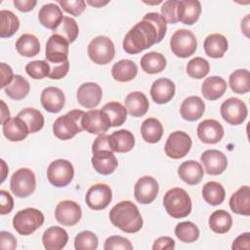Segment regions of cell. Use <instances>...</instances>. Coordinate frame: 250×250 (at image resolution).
<instances>
[{
	"label": "cell",
	"instance_id": "1",
	"mask_svg": "<svg viewBox=\"0 0 250 250\" xmlns=\"http://www.w3.org/2000/svg\"><path fill=\"white\" fill-rule=\"evenodd\" d=\"M167 23L161 14L150 12L144 16L125 35L123 50L131 55L139 54L162 41L166 34Z\"/></svg>",
	"mask_w": 250,
	"mask_h": 250
},
{
	"label": "cell",
	"instance_id": "2",
	"mask_svg": "<svg viewBox=\"0 0 250 250\" xmlns=\"http://www.w3.org/2000/svg\"><path fill=\"white\" fill-rule=\"evenodd\" d=\"M109 220L113 226L127 233L138 232L143 227V218L137 205L129 200L115 204L109 211Z\"/></svg>",
	"mask_w": 250,
	"mask_h": 250
},
{
	"label": "cell",
	"instance_id": "3",
	"mask_svg": "<svg viewBox=\"0 0 250 250\" xmlns=\"http://www.w3.org/2000/svg\"><path fill=\"white\" fill-rule=\"evenodd\" d=\"M166 212L175 219L188 217L191 212V199L188 193L181 188L169 189L163 197Z\"/></svg>",
	"mask_w": 250,
	"mask_h": 250
},
{
	"label": "cell",
	"instance_id": "4",
	"mask_svg": "<svg viewBox=\"0 0 250 250\" xmlns=\"http://www.w3.org/2000/svg\"><path fill=\"white\" fill-rule=\"evenodd\" d=\"M84 111L72 109L66 114L58 117L53 124V133L60 140H69L83 131L81 121Z\"/></svg>",
	"mask_w": 250,
	"mask_h": 250
},
{
	"label": "cell",
	"instance_id": "5",
	"mask_svg": "<svg viewBox=\"0 0 250 250\" xmlns=\"http://www.w3.org/2000/svg\"><path fill=\"white\" fill-rule=\"evenodd\" d=\"M44 215L35 208H26L19 211L13 218V227L21 235H29L44 224Z\"/></svg>",
	"mask_w": 250,
	"mask_h": 250
},
{
	"label": "cell",
	"instance_id": "6",
	"mask_svg": "<svg viewBox=\"0 0 250 250\" xmlns=\"http://www.w3.org/2000/svg\"><path fill=\"white\" fill-rule=\"evenodd\" d=\"M115 55L112 40L107 36H97L88 45V56L97 64H107Z\"/></svg>",
	"mask_w": 250,
	"mask_h": 250
},
{
	"label": "cell",
	"instance_id": "7",
	"mask_svg": "<svg viewBox=\"0 0 250 250\" xmlns=\"http://www.w3.org/2000/svg\"><path fill=\"white\" fill-rule=\"evenodd\" d=\"M170 48L175 56L188 58L192 56L197 48V39L188 29H179L170 38Z\"/></svg>",
	"mask_w": 250,
	"mask_h": 250
},
{
	"label": "cell",
	"instance_id": "8",
	"mask_svg": "<svg viewBox=\"0 0 250 250\" xmlns=\"http://www.w3.org/2000/svg\"><path fill=\"white\" fill-rule=\"evenodd\" d=\"M36 188V178L32 170L21 168L17 170L10 181V188L14 195L24 198L32 194Z\"/></svg>",
	"mask_w": 250,
	"mask_h": 250
},
{
	"label": "cell",
	"instance_id": "9",
	"mask_svg": "<svg viewBox=\"0 0 250 250\" xmlns=\"http://www.w3.org/2000/svg\"><path fill=\"white\" fill-rule=\"evenodd\" d=\"M74 176V168L66 159H56L47 169V178L56 188H62L70 184Z\"/></svg>",
	"mask_w": 250,
	"mask_h": 250
},
{
	"label": "cell",
	"instance_id": "10",
	"mask_svg": "<svg viewBox=\"0 0 250 250\" xmlns=\"http://www.w3.org/2000/svg\"><path fill=\"white\" fill-rule=\"evenodd\" d=\"M191 139L189 135L184 131H175L169 135L164 150L168 157L180 159L185 157L191 148Z\"/></svg>",
	"mask_w": 250,
	"mask_h": 250
},
{
	"label": "cell",
	"instance_id": "11",
	"mask_svg": "<svg viewBox=\"0 0 250 250\" xmlns=\"http://www.w3.org/2000/svg\"><path fill=\"white\" fill-rule=\"evenodd\" d=\"M69 43L60 34H52L46 43L45 57L49 64L62 63L68 61Z\"/></svg>",
	"mask_w": 250,
	"mask_h": 250
},
{
	"label": "cell",
	"instance_id": "12",
	"mask_svg": "<svg viewBox=\"0 0 250 250\" xmlns=\"http://www.w3.org/2000/svg\"><path fill=\"white\" fill-rule=\"evenodd\" d=\"M223 119L230 125H239L247 117L248 109L246 104L238 98H229L220 107Z\"/></svg>",
	"mask_w": 250,
	"mask_h": 250
},
{
	"label": "cell",
	"instance_id": "13",
	"mask_svg": "<svg viewBox=\"0 0 250 250\" xmlns=\"http://www.w3.org/2000/svg\"><path fill=\"white\" fill-rule=\"evenodd\" d=\"M112 199V191L108 185L96 184L89 188L85 195V201L93 210H103L108 206Z\"/></svg>",
	"mask_w": 250,
	"mask_h": 250
},
{
	"label": "cell",
	"instance_id": "14",
	"mask_svg": "<svg viewBox=\"0 0 250 250\" xmlns=\"http://www.w3.org/2000/svg\"><path fill=\"white\" fill-rule=\"evenodd\" d=\"M83 130L90 134L102 135L111 127L110 121L102 109H92L84 113L81 121Z\"/></svg>",
	"mask_w": 250,
	"mask_h": 250
},
{
	"label": "cell",
	"instance_id": "15",
	"mask_svg": "<svg viewBox=\"0 0 250 250\" xmlns=\"http://www.w3.org/2000/svg\"><path fill=\"white\" fill-rule=\"evenodd\" d=\"M82 217V210L78 203L72 200H63L58 203L55 210L56 220L62 226L72 227Z\"/></svg>",
	"mask_w": 250,
	"mask_h": 250
},
{
	"label": "cell",
	"instance_id": "16",
	"mask_svg": "<svg viewBox=\"0 0 250 250\" xmlns=\"http://www.w3.org/2000/svg\"><path fill=\"white\" fill-rule=\"evenodd\" d=\"M159 190L157 181L151 176L140 178L134 187V196L141 204H149L156 198Z\"/></svg>",
	"mask_w": 250,
	"mask_h": 250
},
{
	"label": "cell",
	"instance_id": "17",
	"mask_svg": "<svg viewBox=\"0 0 250 250\" xmlns=\"http://www.w3.org/2000/svg\"><path fill=\"white\" fill-rule=\"evenodd\" d=\"M93 156L91 158L92 165L94 169L102 175H109L114 172L118 166V161L109 148L97 149L92 151Z\"/></svg>",
	"mask_w": 250,
	"mask_h": 250
},
{
	"label": "cell",
	"instance_id": "18",
	"mask_svg": "<svg viewBox=\"0 0 250 250\" xmlns=\"http://www.w3.org/2000/svg\"><path fill=\"white\" fill-rule=\"evenodd\" d=\"M103 90L101 86L94 82H86L79 86L76 94L78 103L86 108H94L102 101Z\"/></svg>",
	"mask_w": 250,
	"mask_h": 250
},
{
	"label": "cell",
	"instance_id": "19",
	"mask_svg": "<svg viewBox=\"0 0 250 250\" xmlns=\"http://www.w3.org/2000/svg\"><path fill=\"white\" fill-rule=\"evenodd\" d=\"M197 136L199 140L208 145H214L224 137V128L222 124L215 119H205L197 126Z\"/></svg>",
	"mask_w": 250,
	"mask_h": 250
},
{
	"label": "cell",
	"instance_id": "20",
	"mask_svg": "<svg viewBox=\"0 0 250 250\" xmlns=\"http://www.w3.org/2000/svg\"><path fill=\"white\" fill-rule=\"evenodd\" d=\"M200 161L209 175H220L228 167L227 156L217 149L205 150L200 156Z\"/></svg>",
	"mask_w": 250,
	"mask_h": 250
},
{
	"label": "cell",
	"instance_id": "21",
	"mask_svg": "<svg viewBox=\"0 0 250 250\" xmlns=\"http://www.w3.org/2000/svg\"><path fill=\"white\" fill-rule=\"evenodd\" d=\"M40 102L45 110L51 113H57L63 108L65 97L60 88L51 86L42 91Z\"/></svg>",
	"mask_w": 250,
	"mask_h": 250
},
{
	"label": "cell",
	"instance_id": "22",
	"mask_svg": "<svg viewBox=\"0 0 250 250\" xmlns=\"http://www.w3.org/2000/svg\"><path fill=\"white\" fill-rule=\"evenodd\" d=\"M201 14V4L197 0H181L177 3V19L184 24L192 25Z\"/></svg>",
	"mask_w": 250,
	"mask_h": 250
},
{
	"label": "cell",
	"instance_id": "23",
	"mask_svg": "<svg viewBox=\"0 0 250 250\" xmlns=\"http://www.w3.org/2000/svg\"><path fill=\"white\" fill-rule=\"evenodd\" d=\"M175 83L168 78L156 79L150 87V96L154 103L158 104H167L175 95Z\"/></svg>",
	"mask_w": 250,
	"mask_h": 250
},
{
	"label": "cell",
	"instance_id": "24",
	"mask_svg": "<svg viewBox=\"0 0 250 250\" xmlns=\"http://www.w3.org/2000/svg\"><path fill=\"white\" fill-rule=\"evenodd\" d=\"M2 131L6 139L11 142L23 141L29 133L25 122L19 116L10 117L2 124Z\"/></svg>",
	"mask_w": 250,
	"mask_h": 250
},
{
	"label": "cell",
	"instance_id": "25",
	"mask_svg": "<svg viewBox=\"0 0 250 250\" xmlns=\"http://www.w3.org/2000/svg\"><path fill=\"white\" fill-rule=\"evenodd\" d=\"M68 241L66 230L61 227L54 226L47 229L42 235V243L47 250H61Z\"/></svg>",
	"mask_w": 250,
	"mask_h": 250
},
{
	"label": "cell",
	"instance_id": "26",
	"mask_svg": "<svg viewBox=\"0 0 250 250\" xmlns=\"http://www.w3.org/2000/svg\"><path fill=\"white\" fill-rule=\"evenodd\" d=\"M63 18L61 8L55 3H48L41 7L38 13L39 22L51 30H55Z\"/></svg>",
	"mask_w": 250,
	"mask_h": 250
},
{
	"label": "cell",
	"instance_id": "27",
	"mask_svg": "<svg viewBox=\"0 0 250 250\" xmlns=\"http://www.w3.org/2000/svg\"><path fill=\"white\" fill-rule=\"evenodd\" d=\"M205 111V104L198 96L186 98L180 107L181 116L187 121H195L202 117Z\"/></svg>",
	"mask_w": 250,
	"mask_h": 250
},
{
	"label": "cell",
	"instance_id": "28",
	"mask_svg": "<svg viewBox=\"0 0 250 250\" xmlns=\"http://www.w3.org/2000/svg\"><path fill=\"white\" fill-rule=\"evenodd\" d=\"M178 174L182 181L188 185H198L204 176L202 165L195 160H187L178 168Z\"/></svg>",
	"mask_w": 250,
	"mask_h": 250
},
{
	"label": "cell",
	"instance_id": "29",
	"mask_svg": "<svg viewBox=\"0 0 250 250\" xmlns=\"http://www.w3.org/2000/svg\"><path fill=\"white\" fill-rule=\"evenodd\" d=\"M125 107L127 112L133 117L144 116L148 107L149 104L146 95L142 92L135 91L129 93L125 98Z\"/></svg>",
	"mask_w": 250,
	"mask_h": 250
},
{
	"label": "cell",
	"instance_id": "30",
	"mask_svg": "<svg viewBox=\"0 0 250 250\" xmlns=\"http://www.w3.org/2000/svg\"><path fill=\"white\" fill-rule=\"evenodd\" d=\"M229 207L233 213L243 216L250 215V188L240 187L229 198Z\"/></svg>",
	"mask_w": 250,
	"mask_h": 250
},
{
	"label": "cell",
	"instance_id": "31",
	"mask_svg": "<svg viewBox=\"0 0 250 250\" xmlns=\"http://www.w3.org/2000/svg\"><path fill=\"white\" fill-rule=\"evenodd\" d=\"M205 54L213 59L223 58L229 48L227 38L220 33L208 35L203 43Z\"/></svg>",
	"mask_w": 250,
	"mask_h": 250
},
{
	"label": "cell",
	"instance_id": "32",
	"mask_svg": "<svg viewBox=\"0 0 250 250\" xmlns=\"http://www.w3.org/2000/svg\"><path fill=\"white\" fill-rule=\"evenodd\" d=\"M109 146L113 152H128L135 146V137L125 129L115 131L109 136Z\"/></svg>",
	"mask_w": 250,
	"mask_h": 250
},
{
	"label": "cell",
	"instance_id": "33",
	"mask_svg": "<svg viewBox=\"0 0 250 250\" xmlns=\"http://www.w3.org/2000/svg\"><path fill=\"white\" fill-rule=\"evenodd\" d=\"M227 90V82L220 76L207 77L201 86V93L206 100L216 101L221 98Z\"/></svg>",
	"mask_w": 250,
	"mask_h": 250
},
{
	"label": "cell",
	"instance_id": "34",
	"mask_svg": "<svg viewBox=\"0 0 250 250\" xmlns=\"http://www.w3.org/2000/svg\"><path fill=\"white\" fill-rule=\"evenodd\" d=\"M111 74L118 82H128L137 76L138 66L131 60H120L112 65Z\"/></svg>",
	"mask_w": 250,
	"mask_h": 250
},
{
	"label": "cell",
	"instance_id": "35",
	"mask_svg": "<svg viewBox=\"0 0 250 250\" xmlns=\"http://www.w3.org/2000/svg\"><path fill=\"white\" fill-rule=\"evenodd\" d=\"M141 134L146 143L156 144L162 138L163 126L158 119L148 117L142 123Z\"/></svg>",
	"mask_w": 250,
	"mask_h": 250
},
{
	"label": "cell",
	"instance_id": "36",
	"mask_svg": "<svg viewBox=\"0 0 250 250\" xmlns=\"http://www.w3.org/2000/svg\"><path fill=\"white\" fill-rule=\"evenodd\" d=\"M16 49L18 53L22 57H34L40 52L39 39L33 34L24 33L21 35L17 40Z\"/></svg>",
	"mask_w": 250,
	"mask_h": 250
},
{
	"label": "cell",
	"instance_id": "37",
	"mask_svg": "<svg viewBox=\"0 0 250 250\" xmlns=\"http://www.w3.org/2000/svg\"><path fill=\"white\" fill-rule=\"evenodd\" d=\"M166 59L161 53L149 52L141 59L142 69L148 74H156L166 67Z\"/></svg>",
	"mask_w": 250,
	"mask_h": 250
},
{
	"label": "cell",
	"instance_id": "38",
	"mask_svg": "<svg viewBox=\"0 0 250 250\" xmlns=\"http://www.w3.org/2000/svg\"><path fill=\"white\" fill-rule=\"evenodd\" d=\"M229 85L235 94L243 95L250 91V73L247 69H236L229 77Z\"/></svg>",
	"mask_w": 250,
	"mask_h": 250
},
{
	"label": "cell",
	"instance_id": "39",
	"mask_svg": "<svg viewBox=\"0 0 250 250\" xmlns=\"http://www.w3.org/2000/svg\"><path fill=\"white\" fill-rule=\"evenodd\" d=\"M5 93L8 97L13 100L20 101L24 99L30 90L29 82L21 75H15L12 82L4 88Z\"/></svg>",
	"mask_w": 250,
	"mask_h": 250
},
{
	"label": "cell",
	"instance_id": "40",
	"mask_svg": "<svg viewBox=\"0 0 250 250\" xmlns=\"http://www.w3.org/2000/svg\"><path fill=\"white\" fill-rule=\"evenodd\" d=\"M203 199L210 205L216 206L223 203L226 197L224 187L218 182H208L202 188Z\"/></svg>",
	"mask_w": 250,
	"mask_h": 250
},
{
	"label": "cell",
	"instance_id": "41",
	"mask_svg": "<svg viewBox=\"0 0 250 250\" xmlns=\"http://www.w3.org/2000/svg\"><path fill=\"white\" fill-rule=\"evenodd\" d=\"M232 226L230 214L225 210L214 211L209 218V227L216 233H226Z\"/></svg>",
	"mask_w": 250,
	"mask_h": 250
},
{
	"label": "cell",
	"instance_id": "42",
	"mask_svg": "<svg viewBox=\"0 0 250 250\" xmlns=\"http://www.w3.org/2000/svg\"><path fill=\"white\" fill-rule=\"evenodd\" d=\"M17 116L21 117L25 122L30 134L40 131L44 126V116L36 108H33V107L23 108L18 113Z\"/></svg>",
	"mask_w": 250,
	"mask_h": 250
},
{
	"label": "cell",
	"instance_id": "43",
	"mask_svg": "<svg viewBox=\"0 0 250 250\" xmlns=\"http://www.w3.org/2000/svg\"><path fill=\"white\" fill-rule=\"evenodd\" d=\"M20 27L18 17L11 11L2 10L0 12V37L9 38L13 36Z\"/></svg>",
	"mask_w": 250,
	"mask_h": 250
},
{
	"label": "cell",
	"instance_id": "44",
	"mask_svg": "<svg viewBox=\"0 0 250 250\" xmlns=\"http://www.w3.org/2000/svg\"><path fill=\"white\" fill-rule=\"evenodd\" d=\"M102 110L107 115L111 127L121 126L126 121L127 109L118 102H109L105 104Z\"/></svg>",
	"mask_w": 250,
	"mask_h": 250
},
{
	"label": "cell",
	"instance_id": "45",
	"mask_svg": "<svg viewBox=\"0 0 250 250\" xmlns=\"http://www.w3.org/2000/svg\"><path fill=\"white\" fill-rule=\"evenodd\" d=\"M175 234L182 242L191 243L198 239L200 231L192 222H181L175 228Z\"/></svg>",
	"mask_w": 250,
	"mask_h": 250
},
{
	"label": "cell",
	"instance_id": "46",
	"mask_svg": "<svg viewBox=\"0 0 250 250\" xmlns=\"http://www.w3.org/2000/svg\"><path fill=\"white\" fill-rule=\"evenodd\" d=\"M54 33L62 35L68 43H72L78 36L79 27L74 19L70 17H63L60 25L54 30Z\"/></svg>",
	"mask_w": 250,
	"mask_h": 250
},
{
	"label": "cell",
	"instance_id": "47",
	"mask_svg": "<svg viewBox=\"0 0 250 250\" xmlns=\"http://www.w3.org/2000/svg\"><path fill=\"white\" fill-rule=\"evenodd\" d=\"M209 71V62L201 57H195L191 59L187 64V73L188 76L194 79H201L205 77Z\"/></svg>",
	"mask_w": 250,
	"mask_h": 250
},
{
	"label": "cell",
	"instance_id": "48",
	"mask_svg": "<svg viewBox=\"0 0 250 250\" xmlns=\"http://www.w3.org/2000/svg\"><path fill=\"white\" fill-rule=\"evenodd\" d=\"M98 244V236L90 230H83L74 238V248L76 250H96Z\"/></svg>",
	"mask_w": 250,
	"mask_h": 250
},
{
	"label": "cell",
	"instance_id": "49",
	"mask_svg": "<svg viewBox=\"0 0 250 250\" xmlns=\"http://www.w3.org/2000/svg\"><path fill=\"white\" fill-rule=\"evenodd\" d=\"M50 64L47 61H33L25 65L26 73L33 79H43L50 75Z\"/></svg>",
	"mask_w": 250,
	"mask_h": 250
},
{
	"label": "cell",
	"instance_id": "50",
	"mask_svg": "<svg viewBox=\"0 0 250 250\" xmlns=\"http://www.w3.org/2000/svg\"><path fill=\"white\" fill-rule=\"evenodd\" d=\"M104 250H113V249H123V250H132L133 245L129 239L120 236V235H112L105 239Z\"/></svg>",
	"mask_w": 250,
	"mask_h": 250
},
{
	"label": "cell",
	"instance_id": "51",
	"mask_svg": "<svg viewBox=\"0 0 250 250\" xmlns=\"http://www.w3.org/2000/svg\"><path fill=\"white\" fill-rule=\"evenodd\" d=\"M58 3L64 12L75 17L80 16L86 9V2L84 0H62L59 1Z\"/></svg>",
	"mask_w": 250,
	"mask_h": 250
},
{
	"label": "cell",
	"instance_id": "52",
	"mask_svg": "<svg viewBox=\"0 0 250 250\" xmlns=\"http://www.w3.org/2000/svg\"><path fill=\"white\" fill-rule=\"evenodd\" d=\"M177 0H168L165 1L161 6V16L165 19L166 22L177 23Z\"/></svg>",
	"mask_w": 250,
	"mask_h": 250
},
{
	"label": "cell",
	"instance_id": "53",
	"mask_svg": "<svg viewBox=\"0 0 250 250\" xmlns=\"http://www.w3.org/2000/svg\"><path fill=\"white\" fill-rule=\"evenodd\" d=\"M50 75L49 77L51 79H61L63 78L68 70H69V62L66 61L62 63H57V64H50Z\"/></svg>",
	"mask_w": 250,
	"mask_h": 250
},
{
	"label": "cell",
	"instance_id": "54",
	"mask_svg": "<svg viewBox=\"0 0 250 250\" xmlns=\"http://www.w3.org/2000/svg\"><path fill=\"white\" fill-rule=\"evenodd\" d=\"M14 207V199L12 195L4 190H0V214L1 215H6L12 211Z\"/></svg>",
	"mask_w": 250,
	"mask_h": 250
},
{
	"label": "cell",
	"instance_id": "55",
	"mask_svg": "<svg viewBox=\"0 0 250 250\" xmlns=\"http://www.w3.org/2000/svg\"><path fill=\"white\" fill-rule=\"evenodd\" d=\"M17 247L16 237L8 231L2 230L0 232V248L3 250H14Z\"/></svg>",
	"mask_w": 250,
	"mask_h": 250
},
{
	"label": "cell",
	"instance_id": "56",
	"mask_svg": "<svg viewBox=\"0 0 250 250\" xmlns=\"http://www.w3.org/2000/svg\"><path fill=\"white\" fill-rule=\"evenodd\" d=\"M0 70H1V89H4L6 86H8L13 78H14V73H13V69L12 67L5 63V62H1L0 63Z\"/></svg>",
	"mask_w": 250,
	"mask_h": 250
},
{
	"label": "cell",
	"instance_id": "57",
	"mask_svg": "<svg viewBox=\"0 0 250 250\" xmlns=\"http://www.w3.org/2000/svg\"><path fill=\"white\" fill-rule=\"evenodd\" d=\"M175 248V240L170 236L158 237L153 245V250H173Z\"/></svg>",
	"mask_w": 250,
	"mask_h": 250
},
{
	"label": "cell",
	"instance_id": "58",
	"mask_svg": "<svg viewBox=\"0 0 250 250\" xmlns=\"http://www.w3.org/2000/svg\"><path fill=\"white\" fill-rule=\"evenodd\" d=\"M232 250H240V249H250V233L244 232L238 235L232 242L231 245Z\"/></svg>",
	"mask_w": 250,
	"mask_h": 250
},
{
	"label": "cell",
	"instance_id": "59",
	"mask_svg": "<svg viewBox=\"0 0 250 250\" xmlns=\"http://www.w3.org/2000/svg\"><path fill=\"white\" fill-rule=\"evenodd\" d=\"M37 1L36 0H14L15 7L23 13L30 12L33 10V8L36 6Z\"/></svg>",
	"mask_w": 250,
	"mask_h": 250
},
{
	"label": "cell",
	"instance_id": "60",
	"mask_svg": "<svg viewBox=\"0 0 250 250\" xmlns=\"http://www.w3.org/2000/svg\"><path fill=\"white\" fill-rule=\"evenodd\" d=\"M0 103H1V124H3L7 119L10 118V111L3 100H1Z\"/></svg>",
	"mask_w": 250,
	"mask_h": 250
},
{
	"label": "cell",
	"instance_id": "61",
	"mask_svg": "<svg viewBox=\"0 0 250 250\" xmlns=\"http://www.w3.org/2000/svg\"><path fill=\"white\" fill-rule=\"evenodd\" d=\"M87 3L91 6H94V7H97V8H100L102 6H104L108 3V1H87Z\"/></svg>",
	"mask_w": 250,
	"mask_h": 250
},
{
	"label": "cell",
	"instance_id": "62",
	"mask_svg": "<svg viewBox=\"0 0 250 250\" xmlns=\"http://www.w3.org/2000/svg\"><path fill=\"white\" fill-rule=\"evenodd\" d=\"M1 163H2V172H3V175H2V180H1V183H3L4 182V180H5V178H6V174L8 173V167L6 166V163H5V161L2 159L1 160Z\"/></svg>",
	"mask_w": 250,
	"mask_h": 250
}]
</instances>
